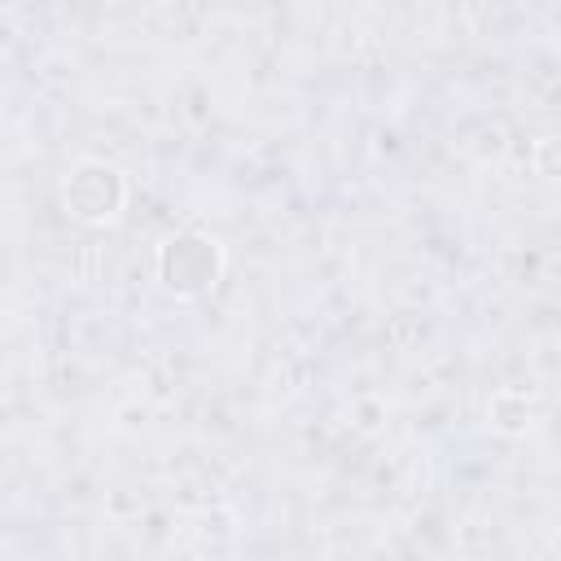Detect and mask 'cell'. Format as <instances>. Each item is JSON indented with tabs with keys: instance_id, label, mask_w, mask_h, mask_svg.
Returning a JSON list of instances; mask_svg holds the SVG:
<instances>
[{
	"instance_id": "cell-2",
	"label": "cell",
	"mask_w": 561,
	"mask_h": 561,
	"mask_svg": "<svg viewBox=\"0 0 561 561\" xmlns=\"http://www.w3.org/2000/svg\"><path fill=\"white\" fill-rule=\"evenodd\" d=\"M66 202L79 219H110L123 206V180L105 162H83L66 184Z\"/></svg>"
},
{
	"instance_id": "cell-1",
	"label": "cell",
	"mask_w": 561,
	"mask_h": 561,
	"mask_svg": "<svg viewBox=\"0 0 561 561\" xmlns=\"http://www.w3.org/2000/svg\"><path fill=\"white\" fill-rule=\"evenodd\" d=\"M158 276L171 294L197 298L219 280V245L206 232H175L158 250Z\"/></svg>"
}]
</instances>
